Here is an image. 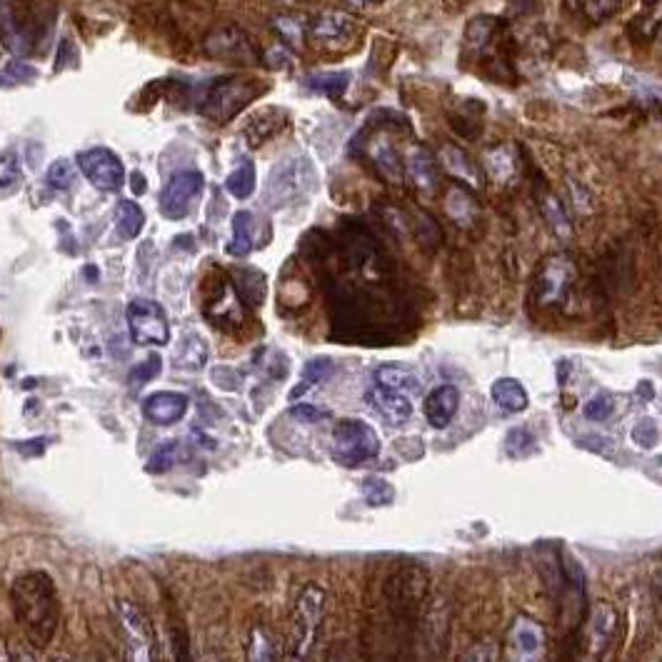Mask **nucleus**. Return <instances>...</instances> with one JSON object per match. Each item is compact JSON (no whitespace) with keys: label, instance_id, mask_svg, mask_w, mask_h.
Wrapping results in <instances>:
<instances>
[{"label":"nucleus","instance_id":"603ef678","mask_svg":"<svg viewBox=\"0 0 662 662\" xmlns=\"http://www.w3.org/2000/svg\"><path fill=\"white\" fill-rule=\"evenodd\" d=\"M350 5H355V8H368V5H373L375 0H348Z\"/></svg>","mask_w":662,"mask_h":662},{"label":"nucleus","instance_id":"7c9ffc66","mask_svg":"<svg viewBox=\"0 0 662 662\" xmlns=\"http://www.w3.org/2000/svg\"><path fill=\"white\" fill-rule=\"evenodd\" d=\"M225 188H228V193L233 195V198H238V200L250 198L255 190V165L250 163V160H243V163H240L238 168L228 175V180H225Z\"/></svg>","mask_w":662,"mask_h":662},{"label":"nucleus","instance_id":"5fc2aeb1","mask_svg":"<svg viewBox=\"0 0 662 662\" xmlns=\"http://www.w3.org/2000/svg\"><path fill=\"white\" fill-rule=\"evenodd\" d=\"M660 35H662V25H660Z\"/></svg>","mask_w":662,"mask_h":662},{"label":"nucleus","instance_id":"c9c22d12","mask_svg":"<svg viewBox=\"0 0 662 662\" xmlns=\"http://www.w3.org/2000/svg\"><path fill=\"white\" fill-rule=\"evenodd\" d=\"M275 30H278L280 38L290 45V48H300L305 38V23L295 15H278L275 18Z\"/></svg>","mask_w":662,"mask_h":662},{"label":"nucleus","instance_id":"6ab92c4d","mask_svg":"<svg viewBox=\"0 0 662 662\" xmlns=\"http://www.w3.org/2000/svg\"><path fill=\"white\" fill-rule=\"evenodd\" d=\"M495 403L505 410V413H523L530 405L528 390L523 388V383L515 378H500L495 380L493 388H490Z\"/></svg>","mask_w":662,"mask_h":662},{"label":"nucleus","instance_id":"2eb2a0df","mask_svg":"<svg viewBox=\"0 0 662 662\" xmlns=\"http://www.w3.org/2000/svg\"><path fill=\"white\" fill-rule=\"evenodd\" d=\"M423 410L428 425H433L435 430L448 428L460 410V390L455 385H438L428 393Z\"/></svg>","mask_w":662,"mask_h":662},{"label":"nucleus","instance_id":"f03ea898","mask_svg":"<svg viewBox=\"0 0 662 662\" xmlns=\"http://www.w3.org/2000/svg\"><path fill=\"white\" fill-rule=\"evenodd\" d=\"M325 615V590L320 585L308 583L300 590L290 620L288 638V662H310L318 643L320 625Z\"/></svg>","mask_w":662,"mask_h":662},{"label":"nucleus","instance_id":"5701e85b","mask_svg":"<svg viewBox=\"0 0 662 662\" xmlns=\"http://www.w3.org/2000/svg\"><path fill=\"white\" fill-rule=\"evenodd\" d=\"M115 228H118L120 238L133 240L143 233L145 228V213L133 200H120L115 208Z\"/></svg>","mask_w":662,"mask_h":662},{"label":"nucleus","instance_id":"c03bdc74","mask_svg":"<svg viewBox=\"0 0 662 662\" xmlns=\"http://www.w3.org/2000/svg\"><path fill=\"white\" fill-rule=\"evenodd\" d=\"M20 183H23V178H20V170L15 168L10 160H5V163L0 165V195L15 193V190L20 188Z\"/></svg>","mask_w":662,"mask_h":662},{"label":"nucleus","instance_id":"c756f323","mask_svg":"<svg viewBox=\"0 0 662 662\" xmlns=\"http://www.w3.org/2000/svg\"><path fill=\"white\" fill-rule=\"evenodd\" d=\"M498 28L500 20L495 18V15H478V18H473L465 25V43H468L470 48H483V45H488L490 38L498 33Z\"/></svg>","mask_w":662,"mask_h":662},{"label":"nucleus","instance_id":"f257e3e1","mask_svg":"<svg viewBox=\"0 0 662 662\" xmlns=\"http://www.w3.org/2000/svg\"><path fill=\"white\" fill-rule=\"evenodd\" d=\"M15 620L33 650H43L53 643L60 623V598L50 575L30 570L13 580L10 588Z\"/></svg>","mask_w":662,"mask_h":662},{"label":"nucleus","instance_id":"a211bd4d","mask_svg":"<svg viewBox=\"0 0 662 662\" xmlns=\"http://www.w3.org/2000/svg\"><path fill=\"white\" fill-rule=\"evenodd\" d=\"M535 198H538V208L540 213H543L545 223L550 225V230H553L560 240L573 238V220H570L563 200H560L553 190L545 188V185H540V188L535 190Z\"/></svg>","mask_w":662,"mask_h":662},{"label":"nucleus","instance_id":"09e8293b","mask_svg":"<svg viewBox=\"0 0 662 662\" xmlns=\"http://www.w3.org/2000/svg\"><path fill=\"white\" fill-rule=\"evenodd\" d=\"M13 658H15V662H38L35 660L33 650L25 648V645H18V648L13 645Z\"/></svg>","mask_w":662,"mask_h":662},{"label":"nucleus","instance_id":"de8ad7c7","mask_svg":"<svg viewBox=\"0 0 662 662\" xmlns=\"http://www.w3.org/2000/svg\"><path fill=\"white\" fill-rule=\"evenodd\" d=\"M173 648H175V662H193L185 633H173Z\"/></svg>","mask_w":662,"mask_h":662},{"label":"nucleus","instance_id":"7ed1b4c3","mask_svg":"<svg viewBox=\"0 0 662 662\" xmlns=\"http://www.w3.org/2000/svg\"><path fill=\"white\" fill-rule=\"evenodd\" d=\"M315 185H318V175H315L313 163L303 155L288 158L275 165L273 173H270L263 190V203L273 210L285 208V205L313 193Z\"/></svg>","mask_w":662,"mask_h":662},{"label":"nucleus","instance_id":"6e6552de","mask_svg":"<svg viewBox=\"0 0 662 662\" xmlns=\"http://www.w3.org/2000/svg\"><path fill=\"white\" fill-rule=\"evenodd\" d=\"M575 278H578V270L575 263L565 255H553L543 263L538 273V283H535V295H538V303L550 308V305H560L573 290Z\"/></svg>","mask_w":662,"mask_h":662},{"label":"nucleus","instance_id":"9b49d317","mask_svg":"<svg viewBox=\"0 0 662 662\" xmlns=\"http://www.w3.org/2000/svg\"><path fill=\"white\" fill-rule=\"evenodd\" d=\"M205 53L213 55V58L223 60H258V50H255L253 40L245 35V30L228 25V28H220L215 33H210L205 38Z\"/></svg>","mask_w":662,"mask_h":662},{"label":"nucleus","instance_id":"2f4dec72","mask_svg":"<svg viewBox=\"0 0 662 662\" xmlns=\"http://www.w3.org/2000/svg\"><path fill=\"white\" fill-rule=\"evenodd\" d=\"M245 662H278V653H275L273 638H270L263 628L250 630Z\"/></svg>","mask_w":662,"mask_h":662},{"label":"nucleus","instance_id":"39448f33","mask_svg":"<svg viewBox=\"0 0 662 662\" xmlns=\"http://www.w3.org/2000/svg\"><path fill=\"white\" fill-rule=\"evenodd\" d=\"M258 95V83L250 78H223L215 80L205 90L198 105V113L213 123H228L235 113L245 108Z\"/></svg>","mask_w":662,"mask_h":662},{"label":"nucleus","instance_id":"1a4fd4ad","mask_svg":"<svg viewBox=\"0 0 662 662\" xmlns=\"http://www.w3.org/2000/svg\"><path fill=\"white\" fill-rule=\"evenodd\" d=\"M78 168L98 190L113 193L123 188L125 168L118 155L108 148H90L78 153Z\"/></svg>","mask_w":662,"mask_h":662},{"label":"nucleus","instance_id":"37998d69","mask_svg":"<svg viewBox=\"0 0 662 662\" xmlns=\"http://www.w3.org/2000/svg\"><path fill=\"white\" fill-rule=\"evenodd\" d=\"M175 460H178V443H165L163 448L150 458L148 470L150 473H165V470L173 468Z\"/></svg>","mask_w":662,"mask_h":662},{"label":"nucleus","instance_id":"72a5a7b5","mask_svg":"<svg viewBox=\"0 0 662 662\" xmlns=\"http://www.w3.org/2000/svg\"><path fill=\"white\" fill-rule=\"evenodd\" d=\"M363 498L373 508H383V505H390L395 500V488L385 478L370 475V478L363 480Z\"/></svg>","mask_w":662,"mask_h":662},{"label":"nucleus","instance_id":"9d476101","mask_svg":"<svg viewBox=\"0 0 662 662\" xmlns=\"http://www.w3.org/2000/svg\"><path fill=\"white\" fill-rule=\"evenodd\" d=\"M203 190V175L198 170H180L165 185L160 195V213L168 220H183Z\"/></svg>","mask_w":662,"mask_h":662},{"label":"nucleus","instance_id":"49530a36","mask_svg":"<svg viewBox=\"0 0 662 662\" xmlns=\"http://www.w3.org/2000/svg\"><path fill=\"white\" fill-rule=\"evenodd\" d=\"M490 655H493L490 645L488 643H478L463 655V660H460V662H490Z\"/></svg>","mask_w":662,"mask_h":662},{"label":"nucleus","instance_id":"ddd939ff","mask_svg":"<svg viewBox=\"0 0 662 662\" xmlns=\"http://www.w3.org/2000/svg\"><path fill=\"white\" fill-rule=\"evenodd\" d=\"M510 662H538L545 648V633L535 620L518 618L508 633Z\"/></svg>","mask_w":662,"mask_h":662},{"label":"nucleus","instance_id":"dca6fc26","mask_svg":"<svg viewBox=\"0 0 662 662\" xmlns=\"http://www.w3.org/2000/svg\"><path fill=\"white\" fill-rule=\"evenodd\" d=\"M438 163L443 165L450 178L460 180L473 190L483 188V173H480L478 163L458 145H443L438 153Z\"/></svg>","mask_w":662,"mask_h":662},{"label":"nucleus","instance_id":"a19ab883","mask_svg":"<svg viewBox=\"0 0 662 662\" xmlns=\"http://www.w3.org/2000/svg\"><path fill=\"white\" fill-rule=\"evenodd\" d=\"M633 440H635V445H640V448L653 450L655 445L660 443V428L655 425V420H650V418L638 420V425L633 428Z\"/></svg>","mask_w":662,"mask_h":662},{"label":"nucleus","instance_id":"b1692460","mask_svg":"<svg viewBox=\"0 0 662 662\" xmlns=\"http://www.w3.org/2000/svg\"><path fill=\"white\" fill-rule=\"evenodd\" d=\"M370 158H373V163L378 165V170L390 183H400V180L405 178L403 158H400L398 150L390 143H385V140H380V143H375L373 148H370Z\"/></svg>","mask_w":662,"mask_h":662},{"label":"nucleus","instance_id":"4be33fe9","mask_svg":"<svg viewBox=\"0 0 662 662\" xmlns=\"http://www.w3.org/2000/svg\"><path fill=\"white\" fill-rule=\"evenodd\" d=\"M310 38L320 40V43H328V40L343 38L350 30V18L338 10H330V13L318 15V18L310 23Z\"/></svg>","mask_w":662,"mask_h":662},{"label":"nucleus","instance_id":"20e7f679","mask_svg":"<svg viewBox=\"0 0 662 662\" xmlns=\"http://www.w3.org/2000/svg\"><path fill=\"white\" fill-rule=\"evenodd\" d=\"M333 458L343 468H358L380 455V438L373 425L358 418L340 420L333 428Z\"/></svg>","mask_w":662,"mask_h":662},{"label":"nucleus","instance_id":"58836bf2","mask_svg":"<svg viewBox=\"0 0 662 662\" xmlns=\"http://www.w3.org/2000/svg\"><path fill=\"white\" fill-rule=\"evenodd\" d=\"M620 10V0H583L585 18L593 23H605Z\"/></svg>","mask_w":662,"mask_h":662},{"label":"nucleus","instance_id":"e433bc0d","mask_svg":"<svg viewBox=\"0 0 662 662\" xmlns=\"http://www.w3.org/2000/svg\"><path fill=\"white\" fill-rule=\"evenodd\" d=\"M535 448V435L528 428H513L505 438V453L513 458H523V455L533 453Z\"/></svg>","mask_w":662,"mask_h":662},{"label":"nucleus","instance_id":"8fccbe9b","mask_svg":"<svg viewBox=\"0 0 662 662\" xmlns=\"http://www.w3.org/2000/svg\"><path fill=\"white\" fill-rule=\"evenodd\" d=\"M0 662H15L13 658V643H8V640L0 635Z\"/></svg>","mask_w":662,"mask_h":662},{"label":"nucleus","instance_id":"bb28decb","mask_svg":"<svg viewBox=\"0 0 662 662\" xmlns=\"http://www.w3.org/2000/svg\"><path fill=\"white\" fill-rule=\"evenodd\" d=\"M283 125H285V118L280 110H275V108L263 110V113H260L258 118L248 125V130H245V135H248V143L250 145L265 143V140L273 138V135L278 133Z\"/></svg>","mask_w":662,"mask_h":662},{"label":"nucleus","instance_id":"aec40b11","mask_svg":"<svg viewBox=\"0 0 662 662\" xmlns=\"http://www.w3.org/2000/svg\"><path fill=\"white\" fill-rule=\"evenodd\" d=\"M255 248V218L248 210H240L233 215V240L228 245V253L233 258H248Z\"/></svg>","mask_w":662,"mask_h":662},{"label":"nucleus","instance_id":"864d4df0","mask_svg":"<svg viewBox=\"0 0 662 662\" xmlns=\"http://www.w3.org/2000/svg\"><path fill=\"white\" fill-rule=\"evenodd\" d=\"M50 662H70V658H68V655H55V658Z\"/></svg>","mask_w":662,"mask_h":662},{"label":"nucleus","instance_id":"ea45409f","mask_svg":"<svg viewBox=\"0 0 662 662\" xmlns=\"http://www.w3.org/2000/svg\"><path fill=\"white\" fill-rule=\"evenodd\" d=\"M583 413H585V418H588V420H595V423H603V420H608L610 415L615 413L613 398H610V395H605V393L595 395V398H590L588 403H585Z\"/></svg>","mask_w":662,"mask_h":662},{"label":"nucleus","instance_id":"0eeeda50","mask_svg":"<svg viewBox=\"0 0 662 662\" xmlns=\"http://www.w3.org/2000/svg\"><path fill=\"white\" fill-rule=\"evenodd\" d=\"M128 330L133 343L138 345H168L170 323L165 310L155 300L135 298L125 310Z\"/></svg>","mask_w":662,"mask_h":662},{"label":"nucleus","instance_id":"a878e982","mask_svg":"<svg viewBox=\"0 0 662 662\" xmlns=\"http://www.w3.org/2000/svg\"><path fill=\"white\" fill-rule=\"evenodd\" d=\"M208 360V345L200 335H185L183 343L175 350V368L180 370H200Z\"/></svg>","mask_w":662,"mask_h":662},{"label":"nucleus","instance_id":"423d86ee","mask_svg":"<svg viewBox=\"0 0 662 662\" xmlns=\"http://www.w3.org/2000/svg\"><path fill=\"white\" fill-rule=\"evenodd\" d=\"M115 618L123 635V662H153V628L130 600H115Z\"/></svg>","mask_w":662,"mask_h":662},{"label":"nucleus","instance_id":"cd10ccee","mask_svg":"<svg viewBox=\"0 0 662 662\" xmlns=\"http://www.w3.org/2000/svg\"><path fill=\"white\" fill-rule=\"evenodd\" d=\"M445 210H448L450 218L458 225H463V228H468L475 215H478V205H475V200L470 198L463 188H450L448 200H445Z\"/></svg>","mask_w":662,"mask_h":662},{"label":"nucleus","instance_id":"4468645a","mask_svg":"<svg viewBox=\"0 0 662 662\" xmlns=\"http://www.w3.org/2000/svg\"><path fill=\"white\" fill-rule=\"evenodd\" d=\"M188 413V398L173 390H160L143 400V415L153 425H175Z\"/></svg>","mask_w":662,"mask_h":662},{"label":"nucleus","instance_id":"473e14b6","mask_svg":"<svg viewBox=\"0 0 662 662\" xmlns=\"http://www.w3.org/2000/svg\"><path fill=\"white\" fill-rule=\"evenodd\" d=\"M350 85V73H320V75H310L308 78V88L315 90V93H325L330 98H340V95L348 90Z\"/></svg>","mask_w":662,"mask_h":662},{"label":"nucleus","instance_id":"412c9836","mask_svg":"<svg viewBox=\"0 0 662 662\" xmlns=\"http://www.w3.org/2000/svg\"><path fill=\"white\" fill-rule=\"evenodd\" d=\"M375 385H383V388L400 390V393L410 395L418 390L420 383H418V375H415L410 368L398 363H388V365H380V368L375 370Z\"/></svg>","mask_w":662,"mask_h":662},{"label":"nucleus","instance_id":"f704fd0d","mask_svg":"<svg viewBox=\"0 0 662 662\" xmlns=\"http://www.w3.org/2000/svg\"><path fill=\"white\" fill-rule=\"evenodd\" d=\"M235 290H238L240 298H245L248 303H260L265 293L263 275L255 273V270H243V273H238V278H235Z\"/></svg>","mask_w":662,"mask_h":662},{"label":"nucleus","instance_id":"79ce46f5","mask_svg":"<svg viewBox=\"0 0 662 662\" xmlns=\"http://www.w3.org/2000/svg\"><path fill=\"white\" fill-rule=\"evenodd\" d=\"M160 365H163V360H160L158 355H148L138 368H133V373H130V385H145L153 378H158Z\"/></svg>","mask_w":662,"mask_h":662},{"label":"nucleus","instance_id":"4c0bfd02","mask_svg":"<svg viewBox=\"0 0 662 662\" xmlns=\"http://www.w3.org/2000/svg\"><path fill=\"white\" fill-rule=\"evenodd\" d=\"M48 185L55 190H68L75 183V168L70 160H55L48 168Z\"/></svg>","mask_w":662,"mask_h":662},{"label":"nucleus","instance_id":"f3484780","mask_svg":"<svg viewBox=\"0 0 662 662\" xmlns=\"http://www.w3.org/2000/svg\"><path fill=\"white\" fill-rule=\"evenodd\" d=\"M405 173L413 178V183L418 185V190L423 193H433L438 188V160L430 155L428 148L423 145H413V148L405 153Z\"/></svg>","mask_w":662,"mask_h":662},{"label":"nucleus","instance_id":"393cba45","mask_svg":"<svg viewBox=\"0 0 662 662\" xmlns=\"http://www.w3.org/2000/svg\"><path fill=\"white\" fill-rule=\"evenodd\" d=\"M483 165L485 170H488L490 178L498 180V183H508V180L515 175L518 160H515V153L508 148V145H495V148H490L488 153H485Z\"/></svg>","mask_w":662,"mask_h":662},{"label":"nucleus","instance_id":"c85d7f7f","mask_svg":"<svg viewBox=\"0 0 662 662\" xmlns=\"http://www.w3.org/2000/svg\"><path fill=\"white\" fill-rule=\"evenodd\" d=\"M333 370H335V365H333V360H330V358H313V360H310V363L303 368V380H300V385L293 390V393H290V400L300 398V395L308 393L310 388L325 383V380L333 375Z\"/></svg>","mask_w":662,"mask_h":662},{"label":"nucleus","instance_id":"f8f14e48","mask_svg":"<svg viewBox=\"0 0 662 662\" xmlns=\"http://www.w3.org/2000/svg\"><path fill=\"white\" fill-rule=\"evenodd\" d=\"M365 400H368L370 408L378 413V418L385 420L390 428H400V425H405L413 418V400H410V395L400 393V390L373 385V388L365 393Z\"/></svg>","mask_w":662,"mask_h":662},{"label":"nucleus","instance_id":"3c124183","mask_svg":"<svg viewBox=\"0 0 662 662\" xmlns=\"http://www.w3.org/2000/svg\"><path fill=\"white\" fill-rule=\"evenodd\" d=\"M130 188H133L135 195H143L145 190H148V183H145V175L143 173H133V183H130Z\"/></svg>","mask_w":662,"mask_h":662},{"label":"nucleus","instance_id":"a18cd8bd","mask_svg":"<svg viewBox=\"0 0 662 662\" xmlns=\"http://www.w3.org/2000/svg\"><path fill=\"white\" fill-rule=\"evenodd\" d=\"M290 415H293L295 420H300V423H308V425L320 423V420L328 418V413H325V410L315 408V405H308V403L293 405V408H290Z\"/></svg>","mask_w":662,"mask_h":662}]
</instances>
